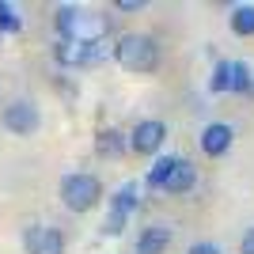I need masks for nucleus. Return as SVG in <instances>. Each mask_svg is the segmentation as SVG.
Returning a JSON list of instances; mask_svg holds the SVG:
<instances>
[{
    "label": "nucleus",
    "instance_id": "6ab92c4d",
    "mask_svg": "<svg viewBox=\"0 0 254 254\" xmlns=\"http://www.w3.org/2000/svg\"><path fill=\"white\" fill-rule=\"evenodd\" d=\"M186 254H220V247H212V243H193Z\"/></svg>",
    "mask_w": 254,
    "mask_h": 254
},
{
    "label": "nucleus",
    "instance_id": "2eb2a0df",
    "mask_svg": "<svg viewBox=\"0 0 254 254\" xmlns=\"http://www.w3.org/2000/svg\"><path fill=\"white\" fill-rule=\"evenodd\" d=\"M209 91H212V95L232 91V61H216V68H212V80H209Z\"/></svg>",
    "mask_w": 254,
    "mask_h": 254
},
{
    "label": "nucleus",
    "instance_id": "9b49d317",
    "mask_svg": "<svg viewBox=\"0 0 254 254\" xmlns=\"http://www.w3.org/2000/svg\"><path fill=\"white\" fill-rule=\"evenodd\" d=\"M228 23H232V34L251 38L254 34V4H235L232 15H228Z\"/></svg>",
    "mask_w": 254,
    "mask_h": 254
},
{
    "label": "nucleus",
    "instance_id": "7ed1b4c3",
    "mask_svg": "<svg viewBox=\"0 0 254 254\" xmlns=\"http://www.w3.org/2000/svg\"><path fill=\"white\" fill-rule=\"evenodd\" d=\"M0 122H4V129L15 133V137H31V133H38V126H42V110H38L31 99H15V103L4 106Z\"/></svg>",
    "mask_w": 254,
    "mask_h": 254
},
{
    "label": "nucleus",
    "instance_id": "20e7f679",
    "mask_svg": "<svg viewBox=\"0 0 254 254\" xmlns=\"http://www.w3.org/2000/svg\"><path fill=\"white\" fill-rule=\"evenodd\" d=\"M163 140H167V126L159 122V118H144L133 126L129 133V152H137V156H156L163 148Z\"/></svg>",
    "mask_w": 254,
    "mask_h": 254
},
{
    "label": "nucleus",
    "instance_id": "1a4fd4ad",
    "mask_svg": "<svg viewBox=\"0 0 254 254\" xmlns=\"http://www.w3.org/2000/svg\"><path fill=\"white\" fill-rule=\"evenodd\" d=\"M95 152L103 159H122L129 152V137L122 133V129H114V126H110V129H99V133H95Z\"/></svg>",
    "mask_w": 254,
    "mask_h": 254
},
{
    "label": "nucleus",
    "instance_id": "f8f14e48",
    "mask_svg": "<svg viewBox=\"0 0 254 254\" xmlns=\"http://www.w3.org/2000/svg\"><path fill=\"white\" fill-rule=\"evenodd\" d=\"M254 91V72L247 61H232V95H247Z\"/></svg>",
    "mask_w": 254,
    "mask_h": 254
},
{
    "label": "nucleus",
    "instance_id": "dca6fc26",
    "mask_svg": "<svg viewBox=\"0 0 254 254\" xmlns=\"http://www.w3.org/2000/svg\"><path fill=\"white\" fill-rule=\"evenodd\" d=\"M0 31H4V34H19L23 31L19 8H15V4H4V0H0Z\"/></svg>",
    "mask_w": 254,
    "mask_h": 254
},
{
    "label": "nucleus",
    "instance_id": "a211bd4d",
    "mask_svg": "<svg viewBox=\"0 0 254 254\" xmlns=\"http://www.w3.org/2000/svg\"><path fill=\"white\" fill-rule=\"evenodd\" d=\"M239 254H254V228L243 232V243H239Z\"/></svg>",
    "mask_w": 254,
    "mask_h": 254
},
{
    "label": "nucleus",
    "instance_id": "f257e3e1",
    "mask_svg": "<svg viewBox=\"0 0 254 254\" xmlns=\"http://www.w3.org/2000/svg\"><path fill=\"white\" fill-rule=\"evenodd\" d=\"M114 61L122 64L126 72H137V76L156 72L159 68V46H156L152 34L129 31V34H122V38L114 42Z\"/></svg>",
    "mask_w": 254,
    "mask_h": 254
},
{
    "label": "nucleus",
    "instance_id": "6e6552de",
    "mask_svg": "<svg viewBox=\"0 0 254 254\" xmlns=\"http://www.w3.org/2000/svg\"><path fill=\"white\" fill-rule=\"evenodd\" d=\"M175 239V228L171 224H148L144 232L137 235V254H163Z\"/></svg>",
    "mask_w": 254,
    "mask_h": 254
},
{
    "label": "nucleus",
    "instance_id": "ddd939ff",
    "mask_svg": "<svg viewBox=\"0 0 254 254\" xmlns=\"http://www.w3.org/2000/svg\"><path fill=\"white\" fill-rule=\"evenodd\" d=\"M110 209L122 212V216H133V209H137V182H126V186L110 197Z\"/></svg>",
    "mask_w": 254,
    "mask_h": 254
},
{
    "label": "nucleus",
    "instance_id": "f03ea898",
    "mask_svg": "<svg viewBox=\"0 0 254 254\" xmlns=\"http://www.w3.org/2000/svg\"><path fill=\"white\" fill-rule=\"evenodd\" d=\"M103 201V182L87 171H72L61 179V205L68 212H91Z\"/></svg>",
    "mask_w": 254,
    "mask_h": 254
},
{
    "label": "nucleus",
    "instance_id": "f3484780",
    "mask_svg": "<svg viewBox=\"0 0 254 254\" xmlns=\"http://www.w3.org/2000/svg\"><path fill=\"white\" fill-rule=\"evenodd\" d=\"M118 11H144V0H118Z\"/></svg>",
    "mask_w": 254,
    "mask_h": 254
},
{
    "label": "nucleus",
    "instance_id": "423d86ee",
    "mask_svg": "<svg viewBox=\"0 0 254 254\" xmlns=\"http://www.w3.org/2000/svg\"><path fill=\"white\" fill-rule=\"evenodd\" d=\"M232 140H235V129L228 126V122H209V126L201 129V152L212 159H220L232 152Z\"/></svg>",
    "mask_w": 254,
    "mask_h": 254
},
{
    "label": "nucleus",
    "instance_id": "0eeeda50",
    "mask_svg": "<svg viewBox=\"0 0 254 254\" xmlns=\"http://www.w3.org/2000/svg\"><path fill=\"white\" fill-rule=\"evenodd\" d=\"M193 186H197V167H193L190 159H175V167H171L167 182H163V193H171V197H182V193H190Z\"/></svg>",
    "mask_w": 254,
    "mask_h": 254
},
{
    "label": "nucleus",
    "instance_id": "4468645a",
    "mask_svg": "<svg viewBox=\"0 0 254 254\" xmlns=\"http://www.w3.org/2000/svg\"><path fill=\"white\" fill-rule=\"evenodd\" d=\"M175 159H179V156H159L156 163H152V167H148V175H144V182H148L152 190H163V182H167L171 167H175Z\"/></svg>",
    "mask_w": 254,
    "mask_h": 254
},
{
    "label": "nucleus",
    "instance_id": "39448f33",
    "mask_svg": "<svg viewBox=\"0 0 254 254\" xmlns=\"http://www.w3.org/2000/svg\"><path fill=\"white\" fill-rule=\"evenodd\" d=\"M23 251L27 254H64V235L53 224H31L23 232Z\"/></svg>",
    "mask_w": 254,
    "mask_h": 254
},
{
    "label": "nucleus",
    "instance_id": "9d476101",
    "mask_svg": "<svg viewBox=\"0 0 254 254\" xmlns=\"http://www.w3.org/2000/svg\"><path fill=\"white\" fill-rule=\"evenodd\" d=\"M87 50H91V42L57 38V46H53V57H57V64H64V68H80V64H87Z\"/></svg>",
    "mask_w": 254,
    "mask_h": 254
}]
</instances>
